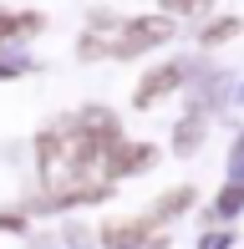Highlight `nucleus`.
Wrapping results in <instances>:
<instances>
[{"instance_id": "obj_1", "label": "nucleus", "mask_w": 244, "mask_h": 249, "mask_svg": "<svg viewBox=\"0 0 244 249\" xmlns=\"http://www.w3.org/2000/svg\"><path fill=\"white\" fill-rule=\"evenodd\" d=\"M168 36H173V20L168 16H138V20H127L122 36L112 41V56H138V51L158 46V41H168Z\"/></svg>"}, {"instance_id": "obj_2", "label": "nucleus", "mask_w": 244, "mask_h": 249, "mask_svg": "<svg viewBox=\"0 0 244 249\" xmlns=\"http://www.w3.org/2000/svg\"><path fill=\"white\" fill-rule=\"evenodd\" d=\"M153 163V148H132V142H107V178H122V173H142Z\"/></svg>"}, {"instance_id": "obj_3", "label": "nucleus", "mask_w": 244, "mask_h": 249, "mask_svg": "<svg viewBox=\"0 0 244 249\" xmlns=\"http://www.w3.org/2000/svg\"><path fill=\"white\" fill-rule=\"evenodd\" d=\"M148 234H153L148 219H117V224H107V229H102V244H107V249H142Z\"/></svg>"}, {"instance_id": "obj_4", "label": "nucleus", "mask_w": 244, "mask_h": 249, "mask_svg": "<svg viewBox=\"0 0 244 249\" xmlns=\"http://www.w3.org/2000/svg\"><path fill=\"white\" fill-rule=\"evenodd\" d=\"M178 76H183V66H158V71H148V82L138 87V107H153L158 97H168L173 87H178Z\"/></svg>"}, {"instance_id": "obj_5", "label": "nucleus", "mask_w": 244, "mask_h": 249, "mask_svg": "<svg viewBox=\"0 0 244 249\" xmlns=\"http://www.w3.org/2000/svg\"><path fill=\"white\" fill-rule=\"evenodd\" d=\"M234 31H239V20H214V26L204 31V41H209V46H219V41H229Z\"/></svg>"}, {"instance_id": "obj_6", "label": "nucleus", "mask_w": 244, "mask_h": 249, "mask_svg": "<svg viewBox=\"0 0 244 249\" xmlns=\"http://www.w3.org/2000/svg\"><path fill=\"white\" fill-rule=\"evenodd\" d=\"M31 26H36V16H0V41L16 36V31H31Z\"/></svg>"}, {"instance_id": "obj_7", "label": "nucleus", "mask_w": 244, "mask_h": 249, "mask_svg": "<svg viewBox=\"0 0 244 249\" xmlns=\"http://www.w3.org/2000/svg\"><path fill=\"white\" fill-rule=\"evenodd\" d=\"M193 142H198V117H188L183 127H178V153H188Z\"/></svg>"}, {"instance_id": "obj_8", "label": "nucleus", "mask_w": 244, "mask_h": 249, "mask_svg": "<svg viewBox=\"0 0 244 249\" xmlns=\"http://www.w3.org/2000/svg\"><path fill=\"white\" fill-rule=\"evenodd\" d=\"M239 203H244V188H224V198H219V209H224V213H234Z\"/></svg>"}, {"instance_id": "obj_9", "label": "nucleus", "mask_w": 244, "mask_h": 249, "mask_svg": "<svg viewBox=\"0 0 244 249\" xmlns=\"http://www.w3.org/2000/svg\"><path fill=\"white\" fill-rule=\"evenodd\" d=\"M204 0H163V10H173V16H188V10H198Z\"/></svg>"}]
</instances>
